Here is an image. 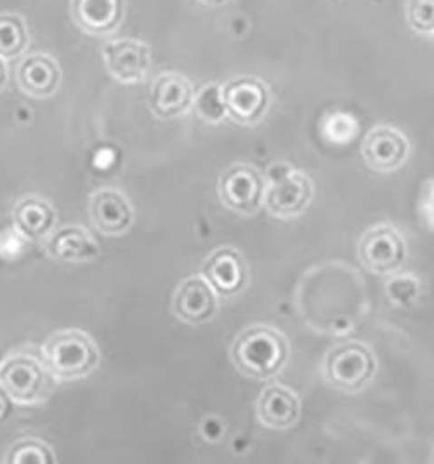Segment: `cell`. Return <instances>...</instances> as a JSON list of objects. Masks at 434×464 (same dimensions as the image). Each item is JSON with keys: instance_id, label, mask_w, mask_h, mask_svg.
Returning <instances> with one entry per match:
<instances>
[{"instance_id": "16", "label": "cell", "mask_w": 434, "mask_h": 464, "mask_svg": "<svg viewBox=\"0 0 434 464\" xmlns=\"http://www.w3.org/2000/svg\"><path fill=\"white\" fill-rule=\"evenodd\" d=\"M16 79L24 94L37 100H47L60 89L62 68L51 54L34 53L23 58Z\"/></svg>"}, {"instance_id": "2", "label": "cell", "mask_w": 434, "mask_h": 464, "mask_svg": "<svg viewBox=\"0 0 434 464\" xmlns=\"http://www.w3.org/2000/svg\"><path fill=\"white\" fill-rule=\"evenodd\" d=\"M54 382L43 355L32 348L13 352L0 363V388L14 403L37 405L47 401Z\"/></svg>"}, {"instance_id": "25", "label": "cell", "mask_w": 434, "mask_h": 464, "mask_svg": "<svg viewBox=\"0 0 434 464\" xmlns=\"http://www.w3.org/2000/svg\"><path fill=\"white\" fill-rule=\"evenodd\" d=\"M9 73H7V64L0 58V91H4V87L7 84Z\"/></svg>"}, {"instance_id": "15", "label": "cell", "mask_w": 434, "mask_h": 464, "mask_svg": "<svg viewBox=\"0 0 434 464\" xmlns=\"http://www.w3.org/2000/svg\"><path fill=\"white\" fill-rule=\"evenodd\" d=\"M172 308L176 317L189 325L206 324L217 312L216 291L206 278L189 276L179 284L174 295Z\"/></svg>"}, {"instance_id": "27", "label": "cell", "mask_w": 434, "mask_h": 464, "mask_svg": "<svg viewBox=\"0 0 434 464\" xmlns=\"http://www.w3.org/2000/svg\"><path fill=\"white\" fill-rule=\"evenodd\" d=\"M433 463H434V456H433Z\"/></svg>"}, {"instance_id": "18", "label": "cell", "mask_w": 434, "mask_h": 464, "mask_svg": "<svg viewBox=\"0 0 434 464\" xmlns=\"http://www.w3.org/2000/svg\"><path fill=\"white\" fill-rule=\"evenodd\" d=\"M301 416V403L289 388L271 384L257 401V418L271 430H289Z\"/></svg>"}, {"instance_id": "14", "label": "cell", "mask_w": 434, "mask_h": 464, "mask_svg": "<svg viewBox=\"0 0 434 464\" xmlns=\"http://www.w3.org/2000/svg\"><path fill=\"white\" fill-rule=\"evenodd\" d=\"M313 198V183L303 172H289L275 181L265 195V204L273 216L295 218L306 211Z\"/></svg>"}, {"instance_id": "1", "label": "cell", "mask_w": 434, "mask_h": 464, "mask_svg": "<svg viewBox=\"0 0 434 464\" xmlns=\"http://www.w3.org/2000/svg\"><path fill=\"white\" fill-rule=\"evenodd\" d=\"M231 360L236 369L252 380L275 378L289 360L285 336L268 325H254L242 331L233 346Z\"/></svg>"}, {"instance_id": "3", "label": "cell", "mask_w": 434, "mask_h": 464, "mask_svg": "<svg viewBox=\"0 0 434 464\" xmlns=\"http://www.w3.org/2000/svg\"><path fill=\"white\" fill-rule=\"evenodd\" d=\"M42 355L56 381L82 380L100 363L96 343L77 329L51 334L42 348Z\"/></svg>"}, {"instance_id": "26", "label": "cell", "mask_w": 434, "mask_h": 464, "mask_svg": "<svg viewBox=\"0 0 434 464\" xmlns=\"http://www.w3.org/2000/svg\"><path fill=\"white\" fill-rule=\"evenodd\" d=\"M200 4H206V5H223V4H227L229 0H198Z\"/></svg>"}, {"instance_id": "7", "label": "cell", "mask_w": 434, "mask_h": 464, "mask_svg": "<svg viewBox=\"0 0 434 464\" xmlns=\"http://www.w3.org/2000/svg\"><path fill=\"white\" fill-rule=\"evenodd\" d=\"M265 178L247 164L231 166L219 178V197L229 211L244 216L256 214L265 204Z\"/></svg>"}, {"instance_id": "28", "label": "cell", "mask_w": 434, "mask_h": 464, "mask_svg": "<svg viewBox=\"0 0 434 464\" xmlns=\"http://www.w3.org/2000/svg\"><path fill=\"white\" fill-rule=\"evenodd\" d=\"M433 35H434V34H433Z\"/></svg>"}, {"instance_id": "13", "label": "cell", "mask_w": 434, "mask_h": 464, "mask_svg": "<svg viewBox=\"0 0 434 464\" xmlns=\"http://www.w3.org/2000/svg\"><path fill=\"white\" fill-rule=\"evenodd\" d=\"M409 157V140L393 127L372 129L363 141V159L377 172L400 169Z\"/></svg>"}, {"instance_id": "12", "label": "cell", "mask_w": 434, "mask_h": 464, "mask_svg": "<svg viewBox=\"0 0 434 464\" xmlns=\"http://www.w3.org/2000/svg\"><path fill=\"white\" fill-rule=\"evenodd\" d=\"M195 102L193 85L181 73L159 75L149 91V108L159 119H178L187 115Z\"/></svg>"}, {"instance_id": "8", "label": "cell", "mask_w": 434, "mask_h": 464, "mask_svg": "<svg viewBox=\"0 0 434 464\" xmlns=\"http://www.w3.org/2000/svg\"><path fill=\"white\" fill-rule=\"evenodd\" d=\"M108 73L122 84L143 82L151 70V49L138 39H117L103 45Z\"/></svg>"}, {"instance_id": "4", "label": "cell", "mask_w": 434, "mask_h": 464, "mask_svg": "<svg viewBox=\"0 0 434 464\" xmlns=\"http://www.w3.org/2000/svg\"><path fill=\"white\" fill-rule=\"evenodd\" d=\"M323 374L327 382L339 392L358 393L375 374L372 352L358 343L348 341L333 346L323 362Z\"/></svg>"}, {"instance_id": "9", "label": "cell", "mask_w": 434, "mask_h": 464, "mask_svg": "<svg viewBox=\"0 0 434 464\" xmlns=\"http://www.w3.org/2000/svg\"><path fill=\"white\" fill-rule=\"evenodd\" d=\"M73 23L92 37L113 35L125 18V0H72Z\"/></svg>"}, {"instance_id": "5", "label": "cell", "mask_w": 434, "mask_h": 464, "mask_svg": "<svg viewBox=\"0 0 434 464\" xmlns=\"http://www.w3.org/2000/svg\"><path fill=\"white\" fill-rule=\"evenodd\" d=\"M358 257L372 274H396L407 259L405 238L391 225L372 227L360 238Z\"/></svg>"}, {"instance_id": "24", "label": "cell", "mask_w": 434, "mask_h": 464, "mask_svg": "<svg viewBox=\"0 0 434 464\" xmlns=\"http://www.w3.org/2000/svg\"><path fill=\"white\" fill-rule=\"evenodd\" d=\"M13 403L14 401H11V397L0 388V424H4L9 420V416L13 412Z\"/></svg>"}, {"instance_id": "10", "label": "cell", "mask_w": 434, "mask_h": 464, "mask_svg": "<svg viewBox=\"0 0 434 464\" xmlns=\"http://www.w3.org/2000/svg\"><path fill=\"white\" fill-rule=\"evenodd\" d=\"M202 275L216 295L223 297L240 295L247 287V265L242 254L231 247H223L210 254L202 266Z\"/></svg>"}, {"instance_id": "23", "label": "cell", "mask_w": 434, "mask_h": 464, "mask_svg": "<svg viewBox=\"0 0 434 464\" xmlns=\"http://www.w3.org/2000/svg\"><path fill=\"white\" fill-rule=\"evenodd\" d=\"M409 26L422 35L434 34V0H407Z\"/></svg>"}, {"instance_id": "19", "label": "cell", "mask_w": 434, "mask_h": 464, "mask_svg": "<svg viewBox=\"0 0 434 464\" xmlns=\"http://www.w3.org/2000/svg\"><path fill=\"white\" fill-rule=\"evenodd\" d=\"M43 242L47 254L63 263H83L100 254L96 240L82 227H64L54 230Z\"/></svg>"}, {"instance_id": "21", "label": "cell", "mask_w": 434, "mask_h": 464, "mask_svg": "<svg viewBox=\"0 0 434 464\" xmlns=\"http://www.w3.org/2000/svg\"><path fill=\"white\" fill-rule=\"evenodd\" d=\"M7 464H53L56 463V456L53 449L39 439H23L9 449L5 458Z\"/></svg>"}, {"instance_id": "22", "label": "cell", "mask_w": 434, "mask_h": 464, "mask_svg": "<svg viewBox=\"0 0 434 464\" xmlns=\"http://www.w3.org/2000/svg\"><path fill=\"white\" fill-rule=\"evenodd\" d=\"M193 106L197 110V113L210 124L219 122L227 110H225V103H223V96H221V87L219 85H206L198 96H195Z\"/></svg>"}, {"instance_id": "11", "label": "cell", "mask_w": 434, "mask_h": 464, "mask_svg": "<svg viewBox=\"0 0 434 464\" xmlns=\"http://www.w3.org/2000/svg\"><path fill=\"white\" fill-rule=\"evenodd\" d=\"M91 221L96 230L108 237L124 235L134 223V209L122 191L103 188L91 195Z\"/></svg>"}, {"instance_id": "6", "label": "cell", "mask_w": 434, "mask_h": 464, "mask_svg": "<svg viewBox=\"0 0 434 464\" xmlns=\"http://www.w3.org/2000/svg\"><path fill=\"white\" fill-rule=\"evenodd\" d=\"M227 115L240 126L259 124L271 103L268 85L256 77H236L221 87Z\"/></svg>"}, {"instance_id": "20", "label": "cell", "mask_w": 434, "mask_h": 464, "mask_svg": "<svg viewBox=\"0 0 434 464\" xmlns=\"http://www.w3.org/2000/svg\"><path fill=\"white\" fill-rule=\"evenodd\" d=\"M30 45L28 26L20 14L2 13L0 14V58L14 60L20 58Z\"/></svg>"}, {"instance_id": "17", "label": "cell", "mask_w": 434, "mask_h": 464, "mask_svg": "<svg viewBox=\"0 0 434 464\" xmlns=\"http://www.w3.org/2000/svg\"><path fill=\"white\" fill-rule=\"evenodd\" d=\"M13 223L16 232L24 240L43 242L56 230L58 214L56 209L42 197L28 195L23 197L13 211Z\"/></svg>"}]
</instances>
